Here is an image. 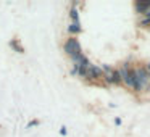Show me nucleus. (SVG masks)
<instances>
[{"mask_svg":"<svg viewBox=\"0 0 150 137\" xmlns=\"http://www.w3.org/2000/svg\"><path fill=\"white\" fill-rule=\"evenodd\" d=\"M132 76H134V90L142 92V90H150V82L147 78V71L144 66H134L132 68Z\"/></svg>","mask_w":150,"mask_h":137,"instance_id":"nucleus-1","label":"nucleus"},{"mask_svg":"<svg viewBox=\"0 0 150 137\" xmlns=\"http://www.w3.org/2000/svg\"><path fill=\"white\" fill-rule=\"evenodd\" d=\"M63 52L71 58L73 63H76L82 55H84V53H82L81 44H79V40L76 39V37H68V39L65 40V44H63Z\"/></svg>","mask_w":150,"mask_h":137,"instance_id":"nucleus-2","label":"nucleus"},{"mask_svg":"<svg viewBox=\"0 0 150 137\" xmlns=\"http://www.w3.org/2000/svg\"><path fill=\"white\" fill-rule=\"evenodd\" d=\"M102 73H103V81L110 85H120L121 84V78L118 69H115L110 65H102Z\"/></svg>","mask_w":150,"mask_h":137,"instance_id":"nucleus-3","label":"nucleus"},{"mask_svg":"<svg viewBox=\"0 0 150 137\" xmlns=\"http://www.w3.org/2000/svg\"><path fill=\"white\" fill-rule=\"evenodd\" d=\"M118 73H120V78H121V84L127 85L129 89H132V90H134V76H132V66H131L129 63H124V65L121 66L120 69H118Z\"/></svg>","mask_w":150,"mask_h":137,"instance_id":"nucleus-4","label":"nucleus"},{"mask_svg":"<svg viewBox=\"0 0 150 137\" xmlns=\"http://www.w3.org/2000/svg\"><path fill=\"white\" fill-rule=\"evenodd\" d=\"M102 78H103L102 68L91 63V65H89V68H87V71H86V78L84 79H87V81H98V79H102Z\"/></svg>","mask_w":150,"mask_h":137,"instance_id":"nucleus-5","label":"nucleus"},{"mask_svg":"<svg viewBox=\"0 0 150 137\" xmlns=\"http://www.w3.org/2000/svg\"><path fill=\"white\" fill-rule=\"evenodd\" d=\"M150 10V0L147 2V0H137V2H134V11H136L137 15H144L145 16V13Z\"/></svg>","mask_w":150,"mask_h":137,"instance_id":"nucleus-6","label":"nucleus"},{"mask_svg":"<svg viewBox=\"0 0 150 137\" xmlns=\"http://www.w3.org/2000/svg\"><path fill=\"white\" fill-rule=\"evenodd\" d=\"M66 31H68V34L71 37H74V36H78V34L82 32V26H81V23H69V26L66 28Z\"/></svg>","mask_w":150,"mask_h":137,"instance_id":"nucleus-7","label":"nucleus"},{"mask_svg":"<svg viewBox=\"0 0 150 137\" xmlns=\"http://www.w3.org/2000/svg\"><path fill=\"white\" fill-rule=\"evenodd\" d=\"M8 45H10V49L13 50V52H18V53H24V47L21 45V42H20V40H18V39H11Z\"/></svg>","mask_w":150,"mask_h":137,"instance_id":"nucleus-8","label":"nucleus"},{"mask_svg":"<svg viewBox=\"0 0 150 137\" xmlns=\"http://www.w3.org/2000/svg\"><path fill=\"white\" fill-rule=\"evenodd\" d=\"M69 18H71V23H81V21H79V11L76 7H71V10H69Z\"/></svg>","mask_w":150,"mask_h":137,"instance_id":"nucleus-9","label":"nucleus"},{"mask_svg":"<svg viewBox=\"0 0 150 137\" xmlns=\"http://www.w3.org/2000/svg\"><path fill=\"white\" fill-rule=\"evenodd\" d=\"M37 126H40V121L39 119H33V121H29V123H28L26 129H33V127H37Z\"/></svg>","mask_w":150,"mask_h":137,"instance_id":"nucleus-10","label":"nucleus"},{"mask_svg":"<svg viewBox=\"0 0 150 137\" xmlns=\"http://www.w3.org/2000/svg\"><path fill=\"white\" fill-rule=\"evenodd\" d=\"M60 134H62V136H66V134H68V127L62 126V127H60Z\"/></svg>","mask_w":150,"mask_h":137,"instance_id":"nucleus-11","label":"nucleus"},{"mask_svg":"<svg viewBox=\"0 0 150 137\" xmlns=\"http://www.w3.org/2000/svg\"><path fill=\"white\" fill-rule=\"evenodd\" d=\"M115 124H116V126H120V124H121V118H115Z\"/></svg>","mask_w":150,"mask_h":137,"instance_id":"nucleus-12","label":"nucleus"},{"mask_svg":"<svg viewBox=\"0 0 150 137\" xmlns=\"http://www.w3.org/2000/svg\"><path fill=\"white\" fill-rule=\"evenodd\" d=\"M144 68H145V71H147V73H150V61H149V63H147V65H145V66H144Z\"/></svg>","mask_w":150,"mask_h":137,"instance_id":"nucleus-13","label":"nucleus"}]
</instances>
